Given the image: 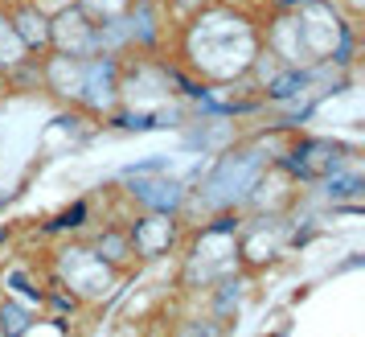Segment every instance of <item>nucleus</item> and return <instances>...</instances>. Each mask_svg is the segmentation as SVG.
I'll return each instance as SVG.
<instances>
[]
</instances>
